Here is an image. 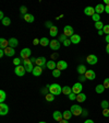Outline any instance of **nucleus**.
<instances>
[{
    "label": "nucleus",
    "instance_id": "nucleus-1",
    "mask_svg": "<svg viewBox=\"0 0 109 123\" xmlns=\"http://www.w3.org/2000/svg\"><path fill=\"white\" fill-rule=\"evenodd\" d=\"M47 89H48L49 93L53 96H59L60 93H62V87H61L59 84H51L47 86Z\"/></svg>",
    "mask_w": 109,
    "mask_h": 123
},
{
    "label": "nucleus",
    "instance_id": "nucleus-2",
    "mask_svg": "<svg viewBox=\"0 0 109 123\" xmlns=\"http://www.w3.org/2000/svg\"><path fill=\"white\" fill-rule=\"evenodd\" d=\"M70 111L72 112V114L73 115H81L82 112H83V109H82L81 105H71V109H70Z\"/></svg>",
    "mask_w": 109,
    "mask_h": 123
},
{
    "label": "nucleus",
    "instance_id": "nucleus-3",
    "mask_svg": "<svg viewBox=\"0 0 109 123\" xmlns=\"http://www.w3.org/2000/svg\"><path fill=\"white\" fill-rule=\"evenodd\" d=\"M82 89H83V86H82L81 82H75V84L73 85V87H72V92L73 93H75V95H79V93H81L82 92Z\"/></svg>",
    "mask_w": 109,
    "mask_h": 123
},
{
    "label": "nucleus",
    "instance_id": "nucleus-4",
    "mask_svg": "<svg viewBox=\"0 0 109 123\" xmlns=\"http://www.w3.org/2000/svg\"><path fill=\"white\" fill-rule=\"evenodd\" d=\"M31 49H28V47H25V49H23L22 51H21V53H20V56H21V58L22 59H27V58H30V56H31Z\"/></svg>",
    "mask_w": 109,
    "mask_h": 123
},
{
    "label": "nucleus",
    "instance_id": "nucleus-5",
    "mask_svg": "<svg viewBox=\"0 0 109 123\" xmlns=\"http://www.w3.org/2000/svg\"><path fill=\"white\" fill-rule=\"evenodd\" d=\"M63 34L67 36V37H71V36L74 34L73 28H72V26H70V25H66L63 28Z\"/></svg>",
    "mask_w": 109,
    "mask_h": 123
},
{
    "label": "nucleus",
    "instance_id": "nucleus-6",
    "mask_svg": "<svg viewBox=\"0 0 109 123\" xmlns=\"http://www.w3.org/2000/svg\"><path fill=\"white\" fill-rule=\"evenodd\" d=\"M86 62L89 65H95V64H97L98 58H97V56L94 55V54H89V55H87V57H86Z\"/></svg>",
    "mask_w": 109,
    "mask_h": 123
},
{
    "label": "nucleus",
    "instance_id": "nucleus-7",
    "mask_svg": "<svg viewBox=\"0 0 109 123\" xmlns=\"http://www.w3.org/2000/svg\"><path fill=\"white\" fill-rule=\"evenodd\" d=\"M14 73H15V75H18V76H20V77L24 76V74L26 73L25 67L22 66V65H20V66H16V67H15V69H14Z\"/></svg>",
    "mask_w": 109,
    "mask_h": 123
},
{
    "label": "nucleus",
    "instance_id": "nucleus-8",
    "mask_svg": "<svg viewBox=\"0 0 109 123\" xmlns=\"http://www.w3.org/2000/svg\"><path fill=\"white\" fill-rule=\"evenodd\" d=\"M35 63H36V66H39L42 68H44L46 66V64H47V61H46V58L44 56H42V57H38Z\"/></svg>",
    "mask_w": 109,
    "mask_h": 123
},
{
    "label": "nucleus",
    "instance_id": "nucleus-9",
    "mask_svg": "<svg viewBox=\"0 0 109 123\" xmlns=\"http://www.w3.org/2000/svg\"><path fill=\"white\" fill-rule=\"evenodd\" d=\"M49 46H50V49H53V51H58L60 49V42L58 40H52V41H50Z\"/></svg>",
    "mask_w": 109,
    "mask_h": 123
},
{
    "label": "nucleus",
    "instance_id": "nucleus-10",
    "mask_svg": "<svg viewBox=\"0 0 109 123\" xmlns=\"http://www.w3.org/2000/svg\"><path fill=\"white\" fill-rule=\"evenodd\" d=\"M9 112V107L5 103H0V115H5Z\"/></svg>",
    "mask_w": 109,
    "mask_h": 123
},
{
    "label": "nucleus",
    "instance_id": "nucleus-11",
    "mask_svg": "<svg viewBox=\"0 0 109 123\" xmlns=\"http://www.w3.org/2000/svg\"><path fill=\"white\" fill-rule=\"evenodd\" d=\"M85 77H86V79H88V80H94L95 78H96V74H95L94 70L89 69V70H87V72L85 73Z\"/></svg>",
    "mask_w": 109,
    "mask_h": 123
},
{
    "label": "nucleus",
    "instance_id": "nucleus-12",
    "mask_svg": "<svg viewBox=\"0 0 109 123\" xmlns=\"http://www.w3.org/2000/svg\"><path fill=\"white\" fill-rule=\"evenodd\" d=\"M68 68V64H67V62L64 61H59L57 63V69L59 70H64V69Z\"/></svg>",
    "mask_w": 109,
    "mask_h": 123
},
{
    "label": "nucleus",
    "instance_id": "nucleus-13",
    "mask_svg": "<svg viewBox=\"0 0 109 123\" xmlns=\"http://www.w3.org/2000/svg\"><path fill=\"white\" fill-rule=\"evenodd\" d=\"M84 13L86 15H89V17H93V15L95 14V8L93 7H86L85 9H84Z\"/></svg>",
    "mask_w": 109,
    "mask_h": 123
},
{
    "label": "nucleus",
    "instance_id": "nucleus-14",
    "mask_svg": "<svg viewBox=\"0 0 109 123\" xmlns=\"http://www.w3.org/2000/svg\"><path fill=\"white\" fill-rule=\"evenodd\" d=\"M70 41L72 44H79L81 42V36L79 34H73V35L70 37Z\"/></svg>",
    "mask_w": 109,
    "mask_h": 123
},
{
    "label": "nucleus",
    "instance_id": "nucleus-15",
    "mask_svg": "<svg viewBox=\"0 0 109 123\" xmlns=\"http://www.w3.org/2000/svg\"><path fill=\"white\" fill-rule=\"evenodd\" d=\"M52 117L57 122H60L61 120H63V115H62V113H61L60 111H55L53 114H52Z\"/></svg>",
    "mask_w": 109,
    "mask_h": 123
},
{
    "label": "nucleus",
    "instance_id": "nucleus-16",
    "mask_svg": "<svg viewBox=\"0 0 109 123\" xmlns=\"http://www.w3.org/2000/svg\"><path fill=\"white\" fill-rule=\"evenodd\" d=\"M95 12H96L97 14H100V13L105 12V6L103 5V3H98V5L95 7Z\"/></svg>",
    "mask_w": 109,
    "mask_h": 123
},
{
    "label": "nucleus",
    "instance_id": "nucleus-17",
    "mask_svg": "<svg viewBox=\"0 0 109 123\" xmlns=\"http://www.w3.org/2000/svg\"><path fill=\"white\" fill-rule=\"evenodd\" d=\"M46 67L48 69H50V70H55L57 68V63L55 61H49V62H47Z\"/></svg>",
    "mask_w": 109,
    "mask_h": 123
},
{
    "label": "nucleus",
    "instance_id": "nucleus-18",
    "mask_svg": "<svg viewBox=\"0 0 109 123\" xmlns=\"http://www.w3.org/2000/svg\"><path fill=\"white\" fill-rule=\"evenodd\" d=\"M8 41H9V46H10V47H13V49H15V47L19 45V41L16 40V38H14V37L9 38Z\"/></svg>",
    "mask_w": 109,
    "mask_h": 123
},
{
    "label": "nucleus",
    "instance_id": "nucleus-19",
    "mask_svg": "<svg viewBox=\"0 0 109 123\" xmlns=\"http://www.w3.org/2000/svg\"><path fill=\"white\" fill-rule=\"evenodd\" d=\"M23 19H24V21H26V22H28V23L34 22V20H35L34 15L33 14H30V13H26L25 15H23Z\"/></svg>",
    "mask_w": 109,
    "mask_h": 123
},
{
    "label": "nucleus",
    "instance_id": "nucleus-20",
    "mask_svg": "<svg viewBox=\"0 0 109 123\" xmlns=\"http://www.w3.org/2000/svg\"><path fill=\"white\" fill-rule=\"evenodd\" d=\"M42 73H43V68H42V67H39V66L34 67V69H33V75L34 76H36V77L41 76Z\"/></svg>",
    "mask_w": 109,
    "mask_h": 123
},
{
    "label": "nucleus",
    "instance_id": "nucleus-21",
    "mask_svg": "<svg viewBox=\"0 0 109 123\" xmlns=\"http://www.w3.org/2000/svg\"><path fill=\"white\" fill-rule=\"evenodd\" d=\"M8 46H9V41H7L3 37L0 38V47H1V49H5Z\"/></svg>",
    "mask_w": 109,
    "mask_h": 123
},
{
    "label": "nucleus",
    "instance_id": "nucleus-22",
    "mask_svg": "<svg viewBox=\"0 0 109 123\" xmlns=\"http://www.w3.org/2000/svg\"><path fill=\"white\" fill-rule=\"evenodd\" d=\"M76 70H78V73H79L80 75H85V73L87 72V69H86V67H85V65H83V64L79 65Z\"/></svg>",
    "mask_w": 109,
    "mask_h": 123
},
{
    "label": "nucleus",
    "instance_id": "nucleus-23",
    "mask_svg": "<svg viewBox=\"0 0 109 123\" xmlns=\"http://www.w3.org/2000/svg\"><path fill=\"white\" fill-rule=\"evenodd\" d=\"M14 53H15L14 49H13V47H10V46H8L7 49H5V54L7 55V56H13Z\"/></svg>",
    "mask_w": 109,
    "mask_h": 123
},
{
    "label": "nucleus",
    "instance_id": "nucleus-24",
    "mask_svg": "<svg viewBox=\"0 0 109 123\" xmlns=\"http://www.w3.org/2000/svg\"><path fill=\"white\" fill-rule=\"evenodd\" d=\"M85 100H86V95H85V93H79V95H76V101H78V102H84V101H85Z\"/></svg>",
    "mask_w": 109,
    "mask_h": 123
},
{
    "label": "nucleus",
    "instance_id": "nucleus-25",
    "mask_svg": "<svg viewBox=\"0 0 109 123\" xmlns=\"http://www.w3.org/2000/svg\"><path fill=\"white\" fill-rule=\"evenodd\" d=\"M62 115H63V120H70V119L72 118V112L70 110H67V111H64L63 113H62Z\"/></svg>",
    "mask_w": 109,
    "mask_h": 123
},
{
    "label": "nucleus",
    "instance_id": "nucleus-26",
    "mask_svg": "<svg viewBox=\"0 0 109 123\" xmlns=\"http://www.w3.org/2000/svg\"><path fill=\"white\" fill-rule=\"evenodd\" d=\"M72 92V87H69V86H64L62 87V93L66 96H69Z\"/></svg>",
    "mask_w": 109,
    "mask_h": 123
},
{
    "label": "nucleus",
    "instance_id": "nucleus-27",
    "mask_svg": "<svg viewBox=\"0 0 109 123\" xmlns=\"http://www.w3.org/2000/svg\"><path fill=\"white\" fill-rule=\"evenodd\" d=\"M49 34L50 36H57L58 35V28L53 25L51 29H49Z\"/></svg>",
    "mask_w": 109,
    "mask_h": 123
},
{
    "label": "nucleus",
    "instance_id": "nucleus-28",
    "mask_svg": "<svg viewBox=\"0 0 109 123\" xmlns=\"http://www.w3.org/2000/svg\"><path fill=\"white\" fill-rule=\"evenodd\" d=\"M41 44L42 46H48L49 44H50V42H49V40L47 37H42L41 38Z\"/></svg>",
    "mask_w": 109,
    "mask_h": 123
},
{
    "label": "nucleus",
    "instance_id": "nucleus-29",
    "mask_svg": "<svg viewBox=\"0 0 109 123\" xmlns=\"http://www.w3.org/2000/svg\"><path fill=\"white\" fill-rule=\"evenodd\" d=\"M95 91H96L97 93H103V92L105 91V87L103 85H97L96 88H95Z\"/></svg>",
    "mask_w": 109,
    "mask_h": 123
},
{
    "label": "nucleus",
    "instance_id": "nucleus-30",
    "mask_svg": "<svg viewBox=\"0 0 109 123\" xmlns=\"http://www.w3.org/2000/svg\"><path fill=\"white\" fill-rule=\"evenodd\" d=\"M0 102L1 103H5V98H7V93H5V90H0Z\"/></svg>",
    "mask_w": 109,
    "mask_h": 123
},
{
    "label": "nucleus",
    "instance_id": "nucleus-31",
    "mask_svg": "<svg viewBox=\"0 0 109 123\" xmlns=\"http://www.w3.org/2000/svg\"><path fill=\"white\" fill-rule=\"evenodd\" d=\"M1 22H2V24H3L5 26H9V25L11 24V20H10V18H8V17H5V18L3 19Z\"/></svg>",
    "mask_w": 109,
    "mask_h": 123
},
{
    "label": "nucleus",
    "instance_id": "nucleus-32",
    "mask_svg": "<svg viewBox=\"0 0 109 123\" xmlns=\"http://www.w3.org/2000/svg\"><path fill=\"white\" fill-rule=\"evenodd\" d=\"M104 23H103L102 22V21H98V22H96V23H95V28H96L97 29V30H103V29H104Z\"/></svg>",
    "mask_w": 109,
    "mask_h": 123
},
{
    "label": "nucleus",
    "instance_id": "nucleus-33",
    "mask_svg": "<svg viewBox=\"0 0 109 123\" xmlns=\"http://www.w3.org/2000/svg\"><path fill=\"white\" fill-rule=\"evenodd\" d=\"M25 70L26 72H28V73H33V69H34V67H33V63H31V64H28V65H25Z\"/></svg>",
    "mask_w": 109,
    "mask_h": 123
},
{
    "label": "nucleus",
    "instance_id": "nucleus-34",
    "mask_svg": "<svg viewBox=\"0 0 109 123\" xmlns=\"http://www.w3.org/2000/svg\"><path fill=\"white\" fill-rule=\"evenodd\" d=\"M100 105H102L103 109H108L109 108V102L107 101V100H103L102 103H100Z\"/></svg>",
    "mask_w": 109,
    "mask_h": 123
},
{
    "label": "nucleus",
    "instance_id": "nucleus-35",
    "mask_svg": "<svg viewBox=\"0 0 109 123\" xmlns=\"http://www.w3.org/2000/svg\"><path fill=\"white\" fill-rule=\"evenodd\" d=\"M46 100L51 102V101H53V100H55V96L51 95V93H47V95H46Z\"/></svg>",
    "mask_w": 109,
    "mask_h": 123
},
{
    "label": "nucleus",
    "instance_id": "nucleus-36",
    "mask_svg": "<svg viewBox=\"0 0 109 123\" xmlns=\"http://www.w3.org/2000/svg\"><path fill=\"white\" fill-rule=\"evenodd\" d=\"M61 75V70H59V69H55V70H52V76L53 77H60Z\"/></svg>",
    "mask_w": 109,
    "mask_h": 123
},
{
    "label": "nucleus",
    "instance_id": "nucleus-37",
    "mask_svg": "<svg viewBox=\"0 0 109 123\" xmlns=\"http://www.w3.org/2000/svg\"><path fill=\"white\" fill-rule=\"evenodd\" d=\"M92 19H93V21L96 23V22H98V21H100V15L97 14V13H95V14L92 17Z\"/></svg>",
    "mask_w": 109,
    "mask_h": 123
},
{
    "label": "nucleus",
    "instance_id": "nucleus-38",
    "mask_svg": "<svg viewBox=\"0 0 109 123\" xmlns=\"http://www.w3.org/2000/svg\"><path fill=\"white\" fill-rule=\"evenodd\" d=\"M20 12L22 13V15H25L26 12H27V8H26L25 6H22V7L20 8Z\"/></svg>",
    "mask_w": 109,
    "mask_h": 123
},
{
    "label": "nucleus",
    "instance_id": "nucleus-39",
    "mask_svg": "<svg viewBox=\"0 0 109 123\" xmlns=\"http://www.w3.org/2000/svg\"><path fill=\"white\" fill-rule=\"evenodd\" d=\"M21 63H22L21 58H14V59H13V64L15 65V67H16V66H20Z\"/></svg>",
    "mask_w": 109,
    "mask_h": 123
},
{
    "label": "nucleus",
    "instance_id": "nucleus-40",
    "mask_svg": "<svg viewBox=\"0 0 109 123\" xmlns=\"http://www.w3.org/2000/svg\"><path fill=\"white\" fill-rule=\"evenodd\" d=\"M103 86L105 87V89L109 88V78H106V79L104 80V82H103Z\"/></svg>",
    "mask_w": 109,
    "mask_h": 123
},
{
    "label": "nucleus",
    "instance_id": "nucleus-41",
    "mask_svg": "<svg viewBox=\"0 0 109 123\" xmlns=\"http://www.w3.org/2000/svg\"><path fill=\"white\" fill-rule=\"evenodd\" d=\"M103 115L105 118H108L109 117V108L108 109H103Z\"/></svg>",
    "mask_w": 109,
    "mask_h": 123
},
{
    "label": "nucleus",
    "instance_id": "nucleus-42",
    "mask_svg": "<svg viewBox=\"0 0 109 123\" xmlns=\"http://www.w3.org/2000/svg\"><path fill=\"white\" fill-rule=\"evenodd\" d=\"M103 31H104V33H105V34L109 35V24L105 25V26H104V29H103Z\"/></svg>",
    "mask_w": 109,
    "mask_h": 123
},
{
    "label": "nucleus",
    "instance_id": "nucleus-43",
    "mask_svg": "<svg viewBox=\"0 0 109 123\" xmlns=\"http://www.w3.org/2000/svg\"><path fill=\"white\" fill-rule=\"evenodd\" d=\"M22 63H23V66H25V65L31 64V63H32V61H31L30 58H27V59H22Z\"/></svg>",
    "mask_w": 109,
    "mask_h": 123
},
{
    "label": "nucleus",
    "instance_id": "nucleus-44",
    "mask_svg": "<svg viewBox=\"0 0 109 123\" xmlns=\"http://www.w3.org/2000/svg\"><path fill=\"white\" fill-rule=\"evenodd\" d=\"M67 38H68V37H67V36L64 35V34H62V35L59 36V40H58V41H59V42H62V43H63V42L66 41Z\"/></svg>",
    "mask_w": 109,
    "mask_h": 123
},
{
    "label": "nucleus",
    "instance_id": "nucleus-45",
    "mask_svg": "<svg viewBox=\"0 0 109 123\" xmlns=\"http://www.w3.org/2000/svg\"><path fill=\"white\" fill-rule=\"evenodd\" d=\"M79 80H80V82H84L85 80H86V77H85V75H80L79 76Z\"/></svg>",
    "mask_w": 109,
    "mask_h": 123
},
{
    "label": "nucleus",
    "instance_id": "nucleus-46",
    "mask_svg": "<svg viewBox=\"0 0 109 123\" xmlns=\"http://www.w3.org/2000/svg\"><path fill=\"white\" fill-rule=\"evenodd\" d=\"M68 97H69V99H70V100H76V95H75V93H73V92H71Z\"/></svg>",
    "mask_w": 109,
    "mask_h": 123
},
{
    "label": "nucleus",
    "instance_id": "nucleus-47",
    "mask_svg": "<svg viewBox=\"0 0 109 123\" xmlns=\"http://www.w3.org/2000/svg\"><path fill=\"white\" fill-rule=\"evenodd\" d=\"M39 43H41V38H34L33 45H38Z\"/></svg>",
    "mask_w": 109,
    "mask_h": 123
},
{
    "label": "nucleus",
    "instance_id": "nucleus-48",
    "mask_svg": "<svg viewBox=\"0 0 109 123\" xmlns=\"http://www.w3.org/2000/svg\"><path fill=\"white\" fill-rule=\"evenodd\" d=\"M70 44H71V41H70V38H67L66 41L63 42V45H64V46H69Z\"/></svg>",
    "mask_w": 109,
    "mask_h": 123
},
{
    "label": "nucleus",
    "instance_id": "nucleus-49",
    "mask_svg": "<svg viewBox=\"0 0 109 123\" xmlns=\"http://www.w3.org/2000/svg\"><path fill=\"white\" fill-rule=\"evenodd\" d=\"M46 26H47V28H49V29H51L53 26L52 22H50V21H47V22H46Z\"/></svg>",
    "mask_w": 109,
    "mask_h": 123
},
{
    "label": "nucleus",
    "instance_id": "nucleus-50",
    "mask_svg": "<svg viewBox=\"0 0 109 123\" xmlns=\"http://www.w3.org/2000/svg\"><path fill=\"white\" fill-rule=\"evenodd\" d=\"M82 117H84V118H85V117H87V115H88V111L87 110H83V112H82Z\"/></svg>",
    "mask_w": 109,
    "mask_h": 123
},
{
    "label": "nucleus",
    "instance_id": "nucleus-51",
    "mask_svg": "<svg viewBox=\"0 0 109 123\" xmlns=\"http://www.w3.org/2000/svg\"><path fill=\"white\" fill-rule=\"evenodd\" d=\"M105 12L109 14V6H105Z\"/></svg>",
    "mask_w": 109,
    "mask_h": 123
},
{
    "label": "nucleus",
    "instance_id": "nucleus-52",
    "mask_svg": "<svg viewBox=\"0 0 109 123\" xmlns=\"http://www.w3.org/2000/svg\"><path fill=\"white\" fill-rule=\"evenodd\" d=\"M3 55H5V49H0V57H2Z\"/></svg>",
    "mask_w": 109,
    "mask_h": 123
},
{
    "label": "nucleus",
    "instance_id": "nucleus-53",
    "mask_svg": "<svg viewBox=\"0 0 109 123\" xmlns=\"http://www.w3.org/2000/svg\"><path fill=\"white\" fill-rule=\"evenodd\" d=\"M5 18V15H3V12H2V11H1V12H0V19H1V21H2Z\"/></svg>",
    "mask_w": 109,
    "mask_h": 123
},
{
    "label": "nucleus",
    "instance_id": "nucleus-54",
    "mask_svg": "<svg viewBox=\"0 0 109 123\" xmlns=\"http://www.w3.org/2000/svg\"><path fill=\"white\" fill-rule=\"evenodd\" d=\"M105 41L107 42V44H109V35H106V37H105Z\"/></svg>",
    "mask_w": 109,
    "mask_h": 123
},
{
    "label": "nucleus",
    "instance_id": "nucleus-55",
    "mask_svg": "<svg viewBox=\"0 0 109 123\" xmlns=\"http://www.w3.org/2000/svg\"><path fill=\"white\" fill-rule=\"evenodd\" d=\"M84 123H94V121L89 120V119H88V120H85V122H84Z\"/></svg>",
    "mask_w": 109,
    "mask_h": 123
},
{
    "label": "nucleus",
    "instance_id": "nucleus-56",
    "mask_svg": "<svg viewBox=\"0 0 109 123\" xmlns=\"http://www.w3.org/2000/svg\"><path fill=\"white\" fill-rule=\"evenodd\" d=\"M98 34H99V35H103V34H104V31H103V30H99L98 31Z\"/></svg>",
    "mask_w": 109,
    "mask_h": 123
},
{
    "label": "nucleus",
    "instance_id": "nucleus-57",
    "mask_svg": "<svg viewBox=\"0 0 109 123\" xmlns=\"http://www.w3.org/2000/svg\"><path fill=\"white\" fill-rule=\"evenodd\" d=\"M106 52L109 54V44H107V46H106Z\"/></svg>",
    "mask_w": 109,
    "mask_h": 123
},
{
    "label": "nucleus",
    "instance_id": "nucleus-58",
    "mask_svg": "<svg viewBox=\"0 0 109 123\" xmlns=\"http://www.w3.org/2000/svg\"><path fill=\"white\" fill-rule=\"evenodd\" d=\"M59 123H69V122H68V120H61Z\"/></svg>",
    "mask_w": 109,
    "mask_h": 123
},
{
    "label": "nucleus",
    "instance_id": "nucleus-59",
    "mask_svg": "<svg viewBox=\"0 0 109 123\" xmlns=\"http://www.w3.org/2000/svg\"><path fill=\"white\" fill-rule=\"evenodd\" d=\"M104 2H105V3H106V6H109V0H105Z\"/></svg>",
    "mask_w": 109,
    "mask_h": 123
},
{
    "label": "nucleus",
    "instance_id": "nucleus-60",
    "mask_svg": "<svg viewBox=\"0 0 109 123\" xmlns=\"http://www.w3.org/2000/svg\"><path fill=\"white\" fill-rule=\"evenodd\" d=\"M39 123H46V122H39Z\"/></svg>",
    "mask_w": 109,
    "mask_h": 123
}]
</instances>
